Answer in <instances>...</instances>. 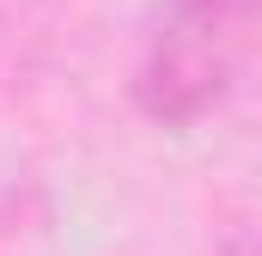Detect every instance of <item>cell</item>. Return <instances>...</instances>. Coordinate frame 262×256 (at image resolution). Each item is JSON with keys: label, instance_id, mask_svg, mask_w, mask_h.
<instances>
[{"label": "cell", "instance_id": "1", "mask_svg": "<svg viewBox=\"0 0 262 256\" xmlns=\"http://www.w3.org/2000/svg\"><path fill=\"white\" fill-rule=\"evenodd\" d=\"M244 67V18H226L201 0H171L146 37L128 79V104L152 128H195L213 116Z\"/></svg>", "mask_w": 262, "mask_h": 256}, {"label": "cell", "instance_id": "2", "mask_svg": "<svg viewBox=\"0 0 262 256\" xmlns=\"http://www.w3.org/2000/svg\"><path fill=\"white\" fill-rule=\"evenodd\" d=\"M201 6H213V12H226V18H262V0H201Z\"/></svg>", "mask_w": 262, "mask_h": 256}]
</instances>
